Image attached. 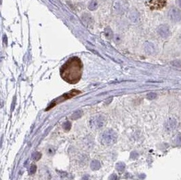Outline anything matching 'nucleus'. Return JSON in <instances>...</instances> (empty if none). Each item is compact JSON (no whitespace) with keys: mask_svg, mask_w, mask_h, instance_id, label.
<instances>
[{"mask_svg":"<svg viewBox=\"0 0 181 180\" xmlns=\"http://www.w3.org/2000/svg\"><path fill=\"white\" fill-rule=\"evenodd\" d=\"M178 4H179V6L181 8V0H178Z\"/></svg>","mask_w":181,"mask_h":180,"instance_id":"18","label":"nucleus"},{"mask_svg":"<svg viewBox=\"0 0 181 180\" xmlns=\"http://www.w3.org/2000/svg\"><path fill=\"white\" fill-rule=\"evenodd\" d=\"M176 121L175 119H173V118H170L169 119L168 121L165 123V127L167 131H170L172 130H174L176 127Z\"/></svg>","mask_w":181,"mask_h":180,"instance_id":"7","label":"nucleus"},{"mask_svg":"<svg viewBox=\"0 0 181 180\" xmlns=\"http://www.w3.org/2000/svg\"><path fill=\"white\" fill-rule=\"evenodd\" d=\"M36 169H37V167L35 165H32L31 167L30 168V173L31 174H33L36 171Z\"/></svg>","mask_w":181,"mask_h":180,"instance_id":"15","label":"nucleus"},{"mask_svg":"<svg viewBox=\"0 0 181 180\" xmlns=\"http://www.w3.org/2000/svg\"><path fill=\"white\" fill-rule=\"evenodd\" d=\"M82 64L77 57L70 58L64 64L61 71V77L69 83L74 84L80 81L81 76Z\"/></svg>","mask_w":181,"mask_h":180,"instance_id":"1","label":"nucleus"},{"mask_svg":"<svg viewBox=\"0 0 181 180\" xmlns=\"http://www.w3.org/2000/svg\"><path fill=\"white\" fill-rule=\"evenodd\" d=\"M147 96L148 99H149V100H153V99H155V98H156V97H157V94H156L155 93L151 92V93H148Z\"/></svg>","mask_w":181,"mask_h":180,"instance_id":"14","label":"nucleus"},{"mask_svg":"<svg viewBox=\"0 0 181 180\" xmlns=\"http://www.w3.org/2000/svg\"><path fill=\"white\" fill-rule=\"evenodd\" d=\"M102 142L105 144H113L116 142V135L113 131H106L102 134Z\"/></svg>","mask_w":181,"mask_h":180,"instance_id":"3","label":"nucleus"},{"mask_svg":"<svg viewBox=\"0 0 181 180\" xmlns=\"http://www.w3.org/2000/svg\"><path fill=\"white\" fill-rule=\"evenodd\" d=\"M41 156H42V154L39 152H35L32 155V158L35 160H38L41 158Z\"/></svg>","mask_w":181,"mask_h":180,"instance_id":"13","label":"nucleus"},{"mask_svg":"<svg viewBox=\"0 0 181 180\" xmlns=\"http://www.w3.org/2000/svg\"><path fill=\"white\" fill-rule=\"evenodd\" d=\"M79 93H80V91L73 90V91H72L71 92L66 93V94H64L63 96H60V98H57L56 100H55L54 101H53V102L51 103L50 107H48V108L46 109V110H48L49 109L52 108V107L55 106L56 105H57L58 104H59V103H60V102H63V101L64 100H67L69 99V98H71L72 97L75 96L79 94Z\"/></svg>","mask_w":181,"mask_h":180,"instance_id":"2","label":"nucleus"},{"mask_svg":"<svg viewBox=\"0 0 181 180\" xmlns=\"http://www.w3.org/2000/svg\"><path fill=\"white\" fill-rule=\"evenodd\" d=\"M100 167H101V165H100V163H99L98 161H97V160H94V161L92 162L91 168L93 170H97V169H98Z\"/></svg>","mask_w":181,"mask_h":180,"instance_id":"10","label":"nucleus"},{"mask_svg":"<svg viewBox=\"0 0 181 180\" xmlns=\"http://www.w3.org/2000/svg\"><path fill=\"white\" fill-rule=\"evenodd\" d=\"M157 33L162 38H168L170 35V31L167 25H161L157 29Z\"/></svg>","mask_w":181,"mask_h":180,"instance_id":"6","label":"nucleus"},{"mask_svg":"<svg viewBox=\"0 0 181 180\" xmlns=\"http://www.w3.org/2000/svg\"><path fill=\"white\" fill-rule=\"evenodd\" d=\"M105 118L102 117H96L93 118L91 120V126L92 127L96 128V129H100L101 128L102 126L105 124Z\"/></svg>","mask_w":181,"mask_h":180,"instance_id":"5","label":"nucleus"},{"mask_svg":"<svg viewBox=\"0 0 181 180\" xmlns=\"http://www.w3.org/2000/svg\"><path fill=\"white\" fill-rule=\"evenodd\" d=\"M81 114H82V112H81V110H78V111H77V112L75 113L74 114H73L71 118L72 119H73V120L77 119V118H80L81 117Z\"/></svg>","mask_w":181,"mask_h":180,"instance_id":"11","label":"nucleus"},{"mask_svg":"<svg viewBox=\"0 0 181 180\" xmlns=\"http://www.w3.org/2000/svg\"><path fill=\"white\" fill-rule=\"evenodd\" d=\"M144 48H145V51L150 54H152L155 52V47H154V46L149 43V42H147L145 44H144Z\"/></svg>","mask_w":181,"mask_h":180,"instance_id":"8","label":"nucleus"},{"mask_svg":"<svg viewBox=\"0 0 181 180\" xmlns=\"http://www.w3.org/2000/svg\"><path fill=\"white\" fill-rule=\"evenodd\" d=\"M168 16L173 22H179L181 21V10L176 8H173L169 11Z\"/></svg>","mask_w":181,"mask_h":180,"instance_id":"4","label":"nucleus"},{"mask_svg":"<svg viewBox=\"0 0 181 180\" xmlns=\"http://www.w3.org/2000/svg\"><path fill=\"white\" fill-rule=\"evenodd\" d=\"M98 8V2L96 0H92L88 5L89 10H95Z\"/></svg>","mask_w":181,"mask_h":180,"instance_id":"9","label":"nucleus"},{"mask_svg":"<svg viewBox=\"0 0 181 180\" xmlns=\"http://www.w3.org/2000/svg\"><path fill=\"white\" fill-rule=\"evenodd\" d=\"M176 143L178 145H181V134H179L176 136Z\"/></svg>","mask_w":181,"mask_h":180,"instance_id":"17","label":"nucleus"},{"mask_svg":"<svg viewBox=\"0 0 181 180\" xmlns=\"http://www.w3.org/2000/svg\"><path fill=\"white\" fill-rule=\"evenodd\" d=\"M171 65L173 66V67H181V60H173L171 62Z\"/></svg>","mask_w":181,"mask_h":180,"instance_id":"12","label":"nucleus"},{"mask_svg":"<svg viewBox=\"0 0 181 180\" xmlns=\"http://www.w3.org/2000/svg\"><path fill=\"white\" fill-rule=\"evenodd\" d=\"M64 129L67 131H69V130L71 129V123L69 122H67L65 124H64Z\"/></svg>","mask_w":181,"mask_h":180,"instance_id":"16","label":"nucleus"}]
</instances>
